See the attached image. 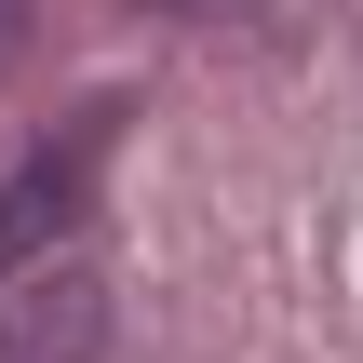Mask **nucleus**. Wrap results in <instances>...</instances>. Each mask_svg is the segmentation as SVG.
<instances>
[{
	"instance_id": "f03ea898",
	"label": "nucleus",
	"mask_w": 363,
	"mask_h": 363,
	"mask_svg": "<svg viewBox=\"0 0 363 363\" xmlns=\"http://www.w3.org/2000/svg\"><path fill=\"white\" fill-rule=\"evenodd\" d=\"M13 283H27V296L0 310V363H108V283H94V269L27 256Z\"/></svg>"
},
{
	"instance_id": "7ed1b4c3",
	"label": "nucleus",
	"mask_w": 363,
	"mask_h": 363,
	"mask_svg": "<svg viewBox=\"0 0 363 363\" xmlns=\"http://www.w3.org/2000/svg\"><path fill=\"white\" fill-rule=\"evenodd\" d=\"M13 40H27V0H0V67H13Z\"/></svg>"
},
{
	"instance_id": "f257e3e1",
	"label": "nucleus",
	"mask_w": 363,
	"mask_h": 363,
	"mask_svg": "<svg viewBox=\"0 0 363 363\" xmlns=\"http://www.w3.org/2000/svg\"><path fill=\"white\" fill-rule=\"evenodd\" d=\"M108 135H121V108H81L67 135H40V148H27V175L0 189V283L81 229V202H94V175H108Z\"/></svg>"
},
{
	"instance_id": "20e7f679",
	"label": "nucleus",
	"mask_w": 363,
	"mask_h": 363,
	"mask_svg": "<svg viewBox=\"0 0 363 363\" xmlns=\"http://www.w3.org/2000/svg\"><path fill=\"white\" fill-rule=\"evenodd\" d=\"M162 13H242V0H162Z\"/></svg>"
}]
</instances>
